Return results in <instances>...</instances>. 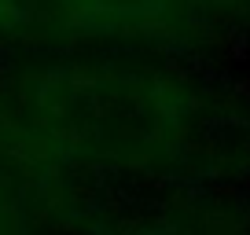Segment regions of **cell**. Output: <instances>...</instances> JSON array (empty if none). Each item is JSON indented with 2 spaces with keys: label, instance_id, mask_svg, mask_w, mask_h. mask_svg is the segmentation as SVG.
<instances>
[{
  "label": "cell",
  "instance_id": "1",
  "mask_svg": "<svg viewBox=\"0 0 250 235\" xmlns=\"http://www.w3.org/2000/svg\"><path fill=\"white\" fill-rule=\"evenodd\" d=\"M19 110L92 188H250V78L243 66L136 48L8 55Z\"/></svg>",
  "mask_w": 250,
  "mask_h": 235
},
{
  "label": "cell",
  "instance_id": "2",
  "mask_svg": "<svg viewBox=\"0 0 250 235\" xmlns=\"http://www.w3.org/2000/svg\"><path fill=\"white\" fill-rule=\"evenodd\" d=\"M92 191L33 133L0 70V235H78Z\"/></svg>",
  "mask_w": 250,
  "mask_h": 235
}]
</instances>
